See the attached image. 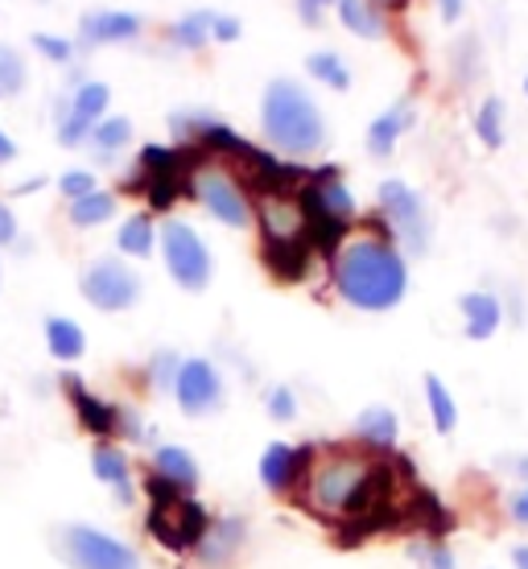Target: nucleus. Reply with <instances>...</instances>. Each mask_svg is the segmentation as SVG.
<instances>
[{"label": "nucleus", "mask_w": 528, "mask_h": 569, "mask_svg": "<svg viewBox=\"0 0 528 569\" xmlns=\"http://www.w3.org/2000/svg\"><path fill=\"white\" fill-rule=\"evenodd\" d=\"M298 499L322 520L376 528L388 520V503L397 496H392V470L380 455L356 446H327L306 462Z\"/></svg>", "instance_id": "1"}, {"label": "nucleus", "mask_w": 528, "mask_h": 569, "mask_svg": "<svg viewBox=\"0 0 528 569\" xmlns=\"http://www.w3.org/2000/svg\"><path fill=\"white\" fill-rule=\"evenodd\" d=\"M335 289L356 310L385 313L400 306L405 289H409V260L392 240L356 236L335 257Z\"/></svg>", "instance_id": "2"}, {"label": "nucleus", "mask_w": 528, "mask_h": 569, "mask_svg": "<svg viewBox=\"0 0 528 569\" xmlns=\"http://www.w3.org/2000/svg\"><path fill=\"white\" fill-rule=\"evenodd\" d=\"M260 129L265 141L277 144L281 153L310 157L327 144V120L315 96L298 79H272L260 100Z\"/></svg>", "instance_id": "3"}, {"label": "nucleus", "mask_w": 528, "mask_h": 569, "mask_svg": "<svg viewBox=\"0 0 528 569\" xmlns=\"http://www.w3.org/2000/svg\"><path fill=\"white\" fill-rule=\"evenodd\" d=\"M376 202H380V219L388 223V236L397 240L400 252L421 257L429 248V214L421 194L409 182H400V178H385L380 190H376Z\"/></svg>", "instance_id": "4"}, {"label": "nucleus", "mask_w": 528, "mask_h": 569, "mask_svg": "<svg viewBox=\"0 0 528 569\" xmlns=\"http://www.w3.org/2000/svg\"><path fill=\"white\" fill-rule=\"evenodd\" d=\"M158 243H161V257H166V269H170V277L182 284L186 293H202L211 284V272H215L211 248L199 240V231L190 228V223L166 219V228L158 231Z\"/></svg>", "instance_id": "5"}, {"label": "nucleus", "mask_w": 528, "mask_h": 569, "mask_svg": "<svg viewBox=\"0 0 528 569\" xmlns=\"http://www.w3.org/2000/svg\"><path fill=\"white\" fill-rule=\"evenodd\" d=\"M58 553L71 569H141V557L112 532L91 525H67L58 532Z\"/></svg>", "instance_id": "6"}, {"label": "nucleus", "mask_w": 528, "mask_h": 569, "mask_svg": "<svg viewBox=\"0 0 528 569\" xmlns=\"http://www.w3.org/2000/svg\"><path fill=\"white\" fill-rule=\"evenodd\" d=\"M207 525H211V516L195 496H178L170 503H149V516H145L149 537L161 549H170V553H195Z\"/></svg>", "instance_id": "7"}, {"label": "nucleus", "mask_w": 528, "mask_h": 569, "mask_svg": "<svg viewBox=\"0 0 528 569\" xmlns=\"http://www.w3.org/2000/svg\"><path fill=\"white\" fill-rule=\"evenodd\" d=\"M79 289H83L87 306H96V310H103V313L132 310V306L141 301V277H137V269H129L124 260H116V257L91 260Z\"/></svg>", "instance_id": "8"}, {"label": "nucleus", "mask_w": 528, "mask_h": 569, "mask_svg": "<svg viewBox=\"0 0 528 569\" xmlns=\"http://www.w3.org/2000/svg\"><path fill=\"white\" fill-rule=\"evenodd\" d=\"M190 199H199L207 214H215L223 228H248L252 223V199L228 170L202 166V170L190 173Z\"/></svg>", "instance_id": "9"}, {"label": "nucleus", "mask_w": 528, "mask_h": 569, "mask_svg": "<svg viewBox=\"0 0 528 569\" xmlns=\"http://www.w3.org/2000/svg\"><path fill=\"white\" fill-rule=\"evenodd\" d=\"M173 400L186 417H211L223 405V376L211 359H182L178 380H173Z\"/></svg>", "instance_id": "10"}, {"label": "nucleus", "mask_w": 528, "mask_h": 569, "mask_svg": "<svg viewBox=\"0 0 528 569\" xmlns=\"http://www.w3.org/2000/svg\"><path fill=\"white\" fill-rule=\"evenodd\" d=\"M62 392H67V400H71L79 426H83L96 441H112V433H120V405L96 397L74 371L62 376Z\"/></svg>", "instance_id": "11"}, {"label": "nucleus", "mask_w": 528, "mask_h": 569, "mask_svg": "<svg viewBox=\"0 0 528 569\" xmlns=\"http://www.w3.org/2000/svg\"><path fill=\"white\" fill-rule=\"evenodd\" d=\"M315 455V446H286V441H269L265 446V455H260V483L277 491V496H286L293 487L301 483V475H306V462Z\"/></svg>", "instance_id": "12"}, {"label": "nucleus", "mask_w": 528, "mask_h": 569, "mask_svg": "<svg viewBox=\"0 0 528 569\" xmlns=\"http://www.w3.org/2000/svg\"><path fill=\"white\" fill-rule=\"evenodd\" d=\"M257 219L265 240H306V219H301L298 194H260Z\"/></svg>", "instance_id": "13"}, {"label": "nucleus", "mask_w": 528, "mask_h": 569, "mask_svg": "<svg viewBox=\"0 0 528 569\" xmlns=\"http://www.w3.org/2000/svg\"><path fill=\"white\" fill-rule=\"evenodd\" d=\"M141 17L124 13V9H96V13H83L79 21V42L91 50V46H112V42H132L141 33Z\"/></svg>", "instance_id": "14"}, {"label": "nucleus", "mask_w": 528, "mask_h": 569, "mask_svg": "<svg viewBox=\"0 0 528 569\" xmlns=\"http://www.w3.org/2000/svg\"><path fill=\"white\" fill-rule=\"evenodd\" d=\"M265 257V269L277 277V281H306L310 277V260H315V248L306 240H265L260 248Z\"/></svg>", "instance_id": "15"}, {"label": "nucleus", "mask_w": 528, "mask_h": 569, "mask_svg": "<svg viewBox=\"0 0 528 569\" xmlns=\"http://www.w3.org/2000/svg\"><path fill=\"white\" fill-rule=\"evenodd\" d=\"M91 475L100 483L112 487L120 503H132V467H129V455L116 441H96V450H91Z\"/></svg>", "instance_id": "16"}, {"label": "nucleus", "mask_w": 528, "mask_h": 569, "mask_svg": "<svg viewBox=\"0 0 528 569\" xmlns=\"http://www.w3.org/2000/svg\"><path fill=\"white\" fill-rule=\"evenodd\" d=\"M240 545H243V520H211L207 525V532H202V541L199 549H195V557H199L202 566H228L231 557L240 553Z\"/></svg>", "instance_id": "17"}, {"label": "nucleus", "mask_w": 528, "mask_h": 569, "mask_svg": "<svg viewBox=\"0 0 528 569\" xmlns=\"http://www.w3.org/2000/svg\"><path fill=\"white\" fill-rule=\"evenodd\" d=\"M458 310L467 318V339H475V342L491 339L504 322V301L496 298V293H484V289L462 293V298H458Z\"/></svg>", "instance_id": "18"}, {"label": "nucleus", "mask_w": 528, "mask_h": 569, "mask_svg": "<svg viewBox=\"0 0 528 569\" xmlns=\"http://www.w3.org/2000/svg\"><path fill=\"white\" fill-rule=\"evenodd\" d=\"M414 124V100L405 96L400 103H392L388 112H380L376 120H371L368 129V153L371 157H392V149H397L400 132Z\"/></svg>", "instance_id": "19"}, {"label": "nucleus", "mask_w": 528, "mask_h": 569, "mask_svg": "<svg viewBox=\"0 0 528 569\" xmlns=\"http://www.w3.org/2000/svg\"><path fill=\"white\" fill-rule=\"evenodd\" d=\"M153 475L173 483L182 496H195V487H199V462L186 446H158L153 450Z\"/></svg>", "instance_id": "20"}, {"label": "nucleus", "mask_w": 528, "mask_h": 569, "mask_svg": "<svg viewBox=\"0 0 528 569\" xmlns=\"http://www.w3.org/2000/svg\"><path fill=\"white\" fill-rule=\"evenodd\" d=\"M397 433H400V421L388 405H371V409H363V413L356 417V438L363 450L385 455V450L397 446Z\"/></svg>", "instance_id": "21"}, {"label": "nucleus", "mask_w": 528, "mask_h": 569, "mask_svg": "<svg viewBox=\"0 0 528 569\" xmlns=\"http://www.w3.org/2000/svg\"><path fill=\"white\" fill-rule=\"evenodd\" d=\"M46 347H50V356H54L58 363H74V359H83V351H87V335L74 318L54 313V318H46Z\"/></svg>", "instance_id": "22"}, {"label": "nucleus", "mask_w": 528, "mask_h": 569, "mask_svg": "<svg viewBox=\"0 0 528 569\" xmlns=\"http://www.w3.org/2000/svg\"><path fill=\"white\" fill-rule=\"evenodd\" d=\"M339 9V21H343L356 38H368V42H380L388 33V26H385V13L371 4V0H339L335 4Z\"/></svg>", "instance_id": "23"}, {"label": "nucleus", "mask_w": 528, "mask_h": 569, "mask_svg": "<svg viewBox=\"0 0 528 569\" xmlns=\"http://www.w3.org/2000/svg\"><path fill=\"white\" fill-rule=\"evenodd\" d=\"M116 248L124 252V257H137L145 260L153 248H158V228H153V214H129L120 231H116Z\"/></svg>", "instance_id": "24"}, {"label": "nucleus", "mask_w": 528, "mask_h": 569, "mask_svg": "<svg viewBox=\"0 0 528 569\" xmlns=\"http://www.w3.org/2000/svg\"><path fill=\"white\" fill-rule=\"evenodd\" d=\"M426 405H429V417H434V429H438V433H455L458 405L442 376H426Z\"/></svg>", "instance_id": "25"}, {"label": "nucleus", "mask_w": 528, "mask_h": 569, "mask_svg": "<svg viewBox=\"0 0 528 569\" xmlns=\"http://www.w3.org/2000/svg\"><path fill=\"white\" fill-rule=\"evenodd\" d=\"M67 214H71L74 228H100V223H108L116 214V194H108V190H91V194H83V199H74L71 207H67Z\"/></svg>", "instance_id": "26"}, {"label": "nucleus", "mask_w": 528, "mask_h": 569, "mask_svg": "<svg viewBox=\"0 0 528 569\" xmlns=\"http://www.w3.org/2000/svg\"><path fill=\"white\" fill-rule=\"evenodd\" d=\"M108 103H112V87L108 83H79L71 96V112L79 116V120H87V124H100L103 112H108Z\"/></svg>", "instance_id": "27"}, {"label": "nucleus", "mask_w": 528, "mask_h": 569, "mask_svg": "<svg viewBox=\"0 0 528 569\" xmlns=\"http://www.w3.org/2000/svg\"><path fill=\"white\" fill-rule=\"evenodd\" d=\"M306 71H310V79L327 83L330 91H347L351 87V71H347V62L335 50H315V54L306 58Z\"/></svg>", "instance_id": "28"}, {"label": "nucleus", "mask_w": 528, "mask_h": 569, "mask_svg": "<svg viewBox=\"0 0 528 569\" xmlns=\"http://www.w3.org/2000/svg\"><path fill=\"white\" fill-rule=\"evenodd\" d=\"M211 26H215V13L199 9V13H186L182 21H173L170 38H173V46H182V50H202V46L211 42Z\"/></svg>", "instance_id": "29"}, {"label": "nucleus", "mask_w": 528, "mask_h": 569, "mask_svg": "<svg viewBox=\"0 0 528 569\" xmlns=\"http://www.w3.org/2000/svg\"><path fill=\"white\" fill-rule=\"evenodd\" d=\"M132 141V120L129 116H103L100 124L91 129V144L100 149V157H112L116 149H124Z\"/></svg>", "instance_id": "30"}, {"label": "nucleus", "mask_w": 528, "mask_h": 569, "mask_svg": "<svg viewBox=\"0 0 528 569\" xmlns=\"http://www.w3.org/2000/svg\"><path fill=\"white\" fill-rule=\"evenodd\" d=\"M475 132H479V141L487 149H500L504 144V100L500 96H491V100L479 103V112H475Z\"/></svg>", "instance_id": "31"}, {"label": "nucleus", "mask_w": 528, "mask_h": 569, "mask_svg": "<svg viewBox=\"0 0 528 569\" xmlns=\"http://www.w3.org/2000/svg\"><path fill=\"white\" fill-rule=\"evenodd\" d=\"M26 83H29V71L21 50L0 42V96H17V91H26Z\"/></svg>", "instance_id": "32"}, {"label": "nucleus", "mask_w": 528, "mask_h": 569, "mask_svg": "<svg viewBox=\"0 0 528 569\" xmlns=\"http://www.w3.org/2000/svg\"><path fill=\"white\" fill-rule=\"evenodd\" d=\"M265 413H269L277 426H289V421L298 417V392L286 385L269 388V392H265Z\"/></svg>", "instance_id": "33"}, {"label": "nucleus", "mask_w": 528, "mask_h": 569, "mask_svg": "<svg viewBox=\"0 0 528 569\" xmlns=\"http://www.w3.org/2000/svg\"><path fill=\"white\" fill-rule=\"evenodd\" d=\"M91 129H96V124L79 120V116L71 112V103H67V108H58V144H67V149H79L83 141H91Z\"/></svg>", "instance_id": "34"}, {"label": "nucleus", "mask_w": 528, "mask_h": 569, "mask_svg": "<svg viewBox=\"0 0 528 569\" xmlns=\"http://www.w3.org/2000/svg\"><path fill=\"white\" fill-rule=\"evenodd\" d=\"M409 557H414L421 569H458L455 553H450L442 541H417V545H409Z\"/></svg>", "instance_id": "35"}, {"label": "nucleus", "mask_w": 528, "mask_h": 569, "mask_svg": "<svg viewBox=\"0 0 528 569\" xmlns=\"http://www.w3.org/2000/svg\"><path fill=\"white\" fill-rule=\"evenodd\" d=\"M178 368H182V359L173 356V351H158V356L149 359V385L158 388V392L173 388V380H178Z\"/></svg>", "instance_id": "36"}, {"label": "nucleus", "mask_w": 528, "mask_h": 569, "mask_svg": "<svg viewBox=\"0 0 528 569\" xmlns=\"http://www.w3.org/2000/svg\"><path fill=\"white\" fill-rule=\"evenodd\" d=\"M58 190L67 194V202H74L83 199V194H91V190H100V186H96V173L91 170H67L58 178Z\"/></svg>", "instance_id": "37"}, {"label": "nucleus", "mask_w": 528, "mask_h": 569, "mask_svg": "<svg viewBox=\"0 0 528 569\" xmlns=\"http://www.w3.org/2000/svg\"><path fill=\"white\" fill-rule=\"evenodd\" d=\"M33 50L46 54L50 62H71L74 54V46L67 38H54V33H33Z\"/></svg>", "instance_id": "38"}, {"label": "nucleus", "mask_w": 528, "mask_h": 569, "mask_svg": "<svg viewBox=\"0 0 528 569\" xmlns=\"http://www.w3.org/2000/svg\"><path fill=\"white\" fill-rule=\"evenodd\" d=\"M211 38H215V42H236V38H240V17H219V13H215Z\"/></svg>", "instance_id": "39"}, {"label": "nucleus", "mask_w": 528, "mask_h": 569, "mask_svg": "<svg viewBox=\"0 0 528 569\" xmlns=\"http://www.w3.org/2000/svg\"><path fill=\"white\" fill-rule=\"evenodd\" d=\"M327 4H339V0H298V17L306 21V26H318Z\"/></svg>", "instance_id": "40"}, {"label": "nucleus", "mask_w": 528, "mask_h": 569, "mask_svg": "<svg viewBox=\"0 0 528 569\" xmlns=\"http://www.w3.org/2000/svg\"><path fill=\"white\" fill-rule=\"evenodd\" d=\"M508 516H512L520 528H528V487H520V491L508 499Z\"/></svg>", "instance_id": "41"}, {"label": "nucleus", "mask_w": 528, "mask_h": 569, "mask_svg": "<svg viewBox=\"0 0 528 569\" xmlns=\"http://www.w3.org/2000/svg\"><path fill=\"white\" fill-rule=\"evenodd\" d=\"M13 240H17V219H13V211H9V202L0 199V248Z\"/></svg>", "instance_id": "42"}, {"label": "nucleus", "mask_w": 528, "mask_h": 569, "mask_svg": "<svg viewBox=\"0 0 528 569\" xmlns=\"http://www.w3.org/2000/svg\"><path fill=\"white\" fill-rule=\"evenodd\" d=\"M462 4H467V0H438V13H442L446 26H455L458 17H462Z\"/></svg>", "instance_id": "43"}, {"label": "nucleus", "mask_w": 528, "mask_h": 569, "mask_svg": "<svg viewBox=\"0 0 528 569\" xmlns=\"http://www.w3.org/2000/svg\"><path fill=\"white\" fill-rule=\"evenodd\" d=\"M13 157H17V144L9 141V137H4V129H0V166H9Z\"/></svg>", "instance_id": "44"}, {"label": "nucleus", "mask_w": 528, "mask_h": 569, "mask_svg": "<svg viewBox=\"0 0 528 569\" xmlns=\"http://www.w3.org/2000/svg\"><path fill=\"white\" fill-rule=\"evenodd\" d=\"M512 566L528 569V545H516V549H512Z\"/></svg>", "instance_id": "45"}, {"label": "nucleus", "mask_w": 528, "mask_h": 569, "mask_svg": "<svg viewBox=\"0 0 528 569\" xmlns=\"http://www.w3.org/2000/svg\"><path fill=\"white\" fill-rule=\"evenodd\" d=\"M371 4H376V9H405L409 0H371Z\"/></svg>", "instance_id": "46"}, {"label": "nucleus", "mask_w": 528, "mask_h": 569, "mask_svg": "<svg viewBox=\"0 0 528 569\" xmlns=\"http://www.w3.org/2000/svg\"><path fill=\"white\" fill-rule=\"evenodd\" d=\"M516 475H525V479H528V458H520V467H516Z\"/></svg>", "instance_id": "47"}, {"label": "nucleus", "mask_w": 528, "mask_h": 569, "mask_svg": "<svg viewBox=\"0 0 528 569\" xmlns=\"http://www.w3.org/2000/svg\"><path fill=\"white\" fill-rule=\"evenodd\" d=\"M525 96H528V74H525Z\"/></svg>", "instance_id": "48"}]
</instances>
